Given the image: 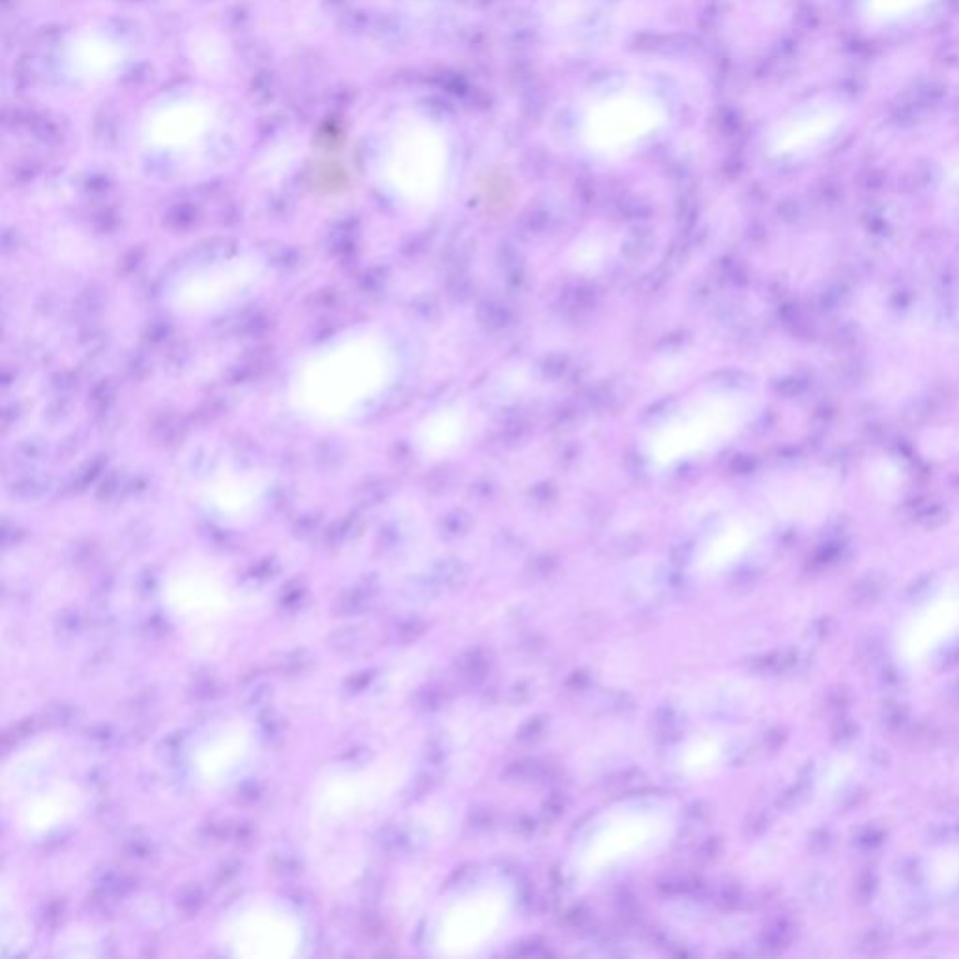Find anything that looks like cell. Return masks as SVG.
<instances>
[{
  "instance_id": "7c38bea8",
  "label": "cell",
  "mask_w": 959,
  "mask_h": 959,
  "mask_svg": "<svg viewBox=\"0 0 959 959\" xmlns=\"http://www.w3.org/2000/svg\"><path fill=\"white\" fill-rule=\"evenodd\" d=\"M308 662L310 660L306 658L304 652H287L281 656V660H278V667L285 673H296V671H302Z\"/></svg>"
},
{
  "instance_id": "5bb4252c",
  "label": "cell",
  "mask_w": 959,
  "mask_h": 959,
  "mask_svg": "<svg viewBox=\"0 0 959 959\" xmlns=\"http://www.w3.org/2000/svg\"><path fill=\"white\" fill-rule=\"evenodd\" d=\"M60 632H68V634H74L75 628H77V619L74 615H62L59 622Z\"/></svg>"
},
{
  "instance_id": "7a4b0ae2",
  "label": "cell",
  "mask_w": 959,
  "mask_h": 959,
  "mask_svg": "<svg viewBox=\"0 0 959 959\" xmlns=\"http://www.w3.org/2000/svg\"><path fill=\"white\" fill-rule=\"evenodd\" d=\"M667 120L664 100L649 90H611L585 107L577 137L596 156H620L662 132Z\"/></svg>"
},
{
  "instance_id": "9c48e42d",
  "label": "cell",
  "mask_w": 959,
  "mask_h": 959,
  "mask_svg": "<svg viewBox=\"0 0 959 959\" xmlns=\"http://www.w3.org/2000/svg\"><path fill=\"white\" fill-rule=\"evenodd\" d=\"M937 0H858V14L868 27H894L924 15Z\"/></svg>"
},
{
  "instance_id": "5b68a950",
  "label": "cell",
  "mask_w": 959,
  "mask_h": 959,
  "mask_svg": "<svg viewBox=\"0 0 959 959\" xmlns=\"http://www.w3.org/2000/svg\"><path fill=\"white\" fill-rule=\"evenodd\" d=\"M849 115L847 105L832 98L798 105L770 128L767 152L774 158L808 156L834 139L847 124Z\"/></svg>"
},
{
  "instance_id": "ba28073f",
  "label": "cell",
  "mask_w": 959,
  "mask_h": 959,
  "mask_svg": "<svg viewBox=\"0 0 959 959\" xmlns=\"http://www.w3.org/2000/svg\"><path fill=\"white\" fill-rule=\"evenodd\" d=\"M471 426L473 418L467 407H446L426 422L422 429V444L429 456H448L469 439Z\"/></svg>"
},
{
  "instance_id": "3957f363",
  "label": "cell",
  "mask_w": 959,
  "mask_h": 959,
  "mask_svg": "<svg viewBox=\"0 0 959 959\" xmlns=\"http://www.w3.org/2000/svg\"><path fill=\"white\" fill-rule=\"evenodd\" d=\"M450 169V147L431 122L414 120L399 130L390 156V175L399 192L414 203H433L443 192Z\"/></svg>"
},
{
  "instance_id": "277c9868",
  "label": "cell",
  "mask_w": 959,
  "mask_h": 959,
  "mask_svg": "<svg viewBox=\"0 0 959 959\" xmlns=\"http://www.w3.org/2000/svg\"><path fill=\"white\" fill-rule=\"evenodd\" d=\"M669 828L671 819L664 810L634 808L611 813L583 845L579 868L592 875L615 868L664 841Z\"/></svg>"
},
{
  "instance_id": "52a82bcc",
  "label": "cell",
  "mask_w": 959,
  "mask_h": 959,
  "mask_svg": "<svg viewBox=\"0 0 959 959\" xmlns=\"http://www.w3.org/2000/svg\"><path fill=\"white\" fill-rule=\"evenodd\" d=\"M753 532L750 521L742 517L731 519L703 544L697 555V568L707 574L720 572L752 544Z\"/></svg>"
},
{
  "instance_id": "8992f818",
  "label": "cell",
  "mask_w": 959,
  "mask_h": 959,
  "mask_svg": "<svg viewBox=\"0 0 959 959\" xmlns=\"http://www.w3.org/2000/svg\"><path fill=\"white\" fill-rule=\"evenodd\" d=\"M510 905L506 892L497 886L467 894L450 913L446 943L456 948V954L471 956L499 935L510 916Z\"/></svg>"
},
{
  "instance_id": "8fae6325",
  "label": "cell",
  "mask_w": 959,
  "mask_h": 959,
  "mask_svg": "<svg viewBox=\"0 0 959 959\" xmlns=\"http://www.w3.org/2000/svg\"><path fill=\"white\" fill-rule=\"evenodd\" d=\"M356 634L353 632V628H343L340 632L332 635L328 639L330 647L332 649L340 650V652H353V647H355Z\"/></svg>"
},
{
  "instance_id": "4fadbf2b",
  "label": "cell",
  "mask_w": 959,
  "mask_h": 959,
  "mask_svg": "<svg viewBox=\"0 0 959 959\" xmlns=\"http://www.w3.org/2000/svg\"><path fill=\"white\" fill-rule=\"evenodd\" d=\"M199 903H201V894H199V890H197V888H188V890H184V894H182V900H180V905H182L186 911H197Z\"/></svg>"
},
{
  "instance_id": "6da1fadb",
  "label": "cell",
  "mask_w": 959,
  "mask_h": 959,
  "mask_svg": "<svg viewBox=\"0 0 959 959\" xmlns=\"http://www.w3.org/2000/svg\"><path fill=\"white\" fill-rule=\"evenodd\" d=\"M755 401L738 390H710L664 416L643 441V454L658 471L707 456L748 426Z\"/></svg>"
},
{
  "instance_id": "30bf717a",
  "label": "cell",
  "mask_w": 959,
  "mask_h": 959,
  "mask_svg": "<svg viewBox=\"0 0 959 959\" xmlns=\"http://www.w3.org/2000/svg\"><path fill=\"white\" fill-rule=\"evenodd\" d=\"M611 250H613V244L605 235L600 233L585 235L570 248L568 263L579 274H594L602 270L605 263L609 261Z\"/></svg>"
}]
</instances>
